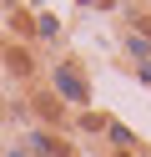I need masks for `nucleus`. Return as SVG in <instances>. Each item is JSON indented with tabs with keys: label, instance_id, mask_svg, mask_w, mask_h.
I'll return each mask as SVG.
<instances>
[{
	"label": "nucleus",
	"instance_id": "nucleus-1",
	"mask_svg": "<svg viewBox=\"0 0 151 157\" xmlns=\"http://www.w3.org/2000/svg\"><path fill=\"white\" fill-rule=\"evenodd\" d=\"M141 25H146V31H151V15H141Z\"/></svg>",
	"mask_w": 151,
	"mask_h": 157
}]
</instances>
